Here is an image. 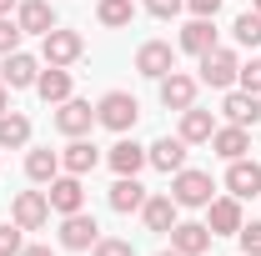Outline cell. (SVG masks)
Instances as JSON below:
<instances>
[{
	"label": "cell",
	"instance_id": "1",
	"mask_svg": "<svg viewBox=\"0 0 261 256\" xmlns=\"http://www.w3.org/2000/svg\"><path fill=\"white\" fill-rule=\"evenodd\" d=\"M96 121H100V126H111V131H130L136 121H141V106H136L130 91H106L100 106H96Z\"/></svg>",
	"mask_w": 261,
	"mask_h": 256
},
{
	"label": "cell",
	"instance_id": "2",
	"mask_svg": "<svg viewBox=\"0 0 261 256\" xmlns=\"http://www.w3.org/2000/svg\"><path fill=\"white\" fill-rule=\"evenodd\" d=\"M171 196H176V206H211V196H216V181H211V171H176V181H171Z\"/></svg>",
	"mask_w": 261,
	"mask_h": 256
},
{
	"label": "cell",
	"instance_id": "3",
	"mask_svg": "<svg viewBox=\"0 0 261 256\" xmlns=\"http://www.w3.org/2000/svg\"><path fill=\"white\" fill-rule=\"evenodd\" d=\"M236 75H241V61H236V50H226V45H211V50L201 56V81H206V86L226 91Z\"/></svg>",
	"mask_w": 261,
	"mask_h": 256
},
{
	"label": "cell",
	"instance_id": "4",
	"mask_svg": "<svg viewBox=\"0 0 261 256\" xmlns=\"http://www.w3.org/2000/svg\"><path fill=\"white\" fill-rule=\"evenodd\" d=\"M100 241V226H96V216H86V211H70L61 221V246L65 251H86V246H96Z\"/></svg>",
	"mask_w": 261,
	"mask_h": 256
},
{
	"label": "cell",
	"instance_id": "5",
	"mask_svg": "<svg viewBox=\"0 0 261 256\" xmlns=\"http://www.w3.org/2000/svg\"><path fill=\"white\" fill-rule=\"evenodd\" d=\"M10 216H15L20 231H40V226L50 221V201H45V191H20L15 206H10Z\"/></svg>",
	"mask_w": 261,
	"mask_h": 256
},
{
	"label": "cell",
	"instance_id": "6",
	"mask_svg": "<svg viewBox=\"0 0 261 256\" xmlns=\"http://www.w3.org/2000/svg\"><path fill=\"white\" fill-rule=\"evenodd\" d=\"M136 70H141V75H151V81H161V75L176 70V50H171L166 40H146V45L136 50Z\"/></svg>",
	"mask_w": 261,
	"mask_h": 256
},
{
	"label": "cell",
	"instance_id": "7",
	"mask_svg": "<svg viewBox=\"0 0 261 256\" xmlns=\"http://www.w3.org/2000/svg\"><path fill=\"white\" fill-rule=\"evenodd\" d=\"M45 201H50V211H61V216H70V211H81L86 206V186H81V176H56L50 181V191H45Z\"/></svg>",
	"mask_w": 261,
	"mask_h": 256
},
{
	"label": "cell",
	"instance_id": "8",
	"mask_svg": "<svg viewBox=\"0 0 261 256\" xmlns=\"http://www.w3.org/2000/svg\"><path fill=\"white\" fill-rule=\"evenodd\" d=\"M0 81H5V91H25V86H35V81H40V65H35V56H25V50H10V56H5V65H0Z\"/></svg>",
	"mask_w": 261,
	"mask_h": 256
},
{
	"label": "cell",
	"instance_id": "9",
	"mask_svg": "<svg viewBox=\"0 0 261 256\" xmlns=\"http://www.w3.org/2000/svg\"><path fill=\"white\" fill-rule=\"evenodd\" d=\"M96 126V111H91V100H61V111H56V131L61 136H86V131Z\"/></svg>",
	"mask_w": 261,
	"mask_h": 256
},
{
	"label": "cell",
	"instance_id": "10",
	"mask_svg": "<svg viewBox=\"0 0 261 256\" xmlns=\"http://www.w3.org/2000/svg\"><path fill=\"white\" fill-rule=\"evenodd\" d=\"M15 25H20L25 35H50V31H56V10H50V0H20Z\"/></svg>",
	"mask_w": 261,
	"mask_h": 256
},
{
	"label": "cell",
	"instance_id": "11",
	"mask_svg": "<svg viewBox=\"0 0 261 256\" xmlns=\"http://www.w3.org/2000/svg\"><path fill=\"white\" fill-rule=\"evenodd\" d=\"M226 186L236 201H251V196H261V166L256 161H231V171H226Z\"/></svg>",
	"mask_w": 261,
	"mask_h": 256
},
{
	"label": "cell",
	"instance_id": "12",
	"mask_svg": "<svg viewBox=\"0 0 261 256\" xmlns=\"http://www.w3.org/2000/svg\"><path fill=\"white\" fill-rule=\"evenodd\" d=\"M81 50H86V40L75 31H56L45 35V65H70V61H81Z\"/></svg>",
	"mask_w": 261,
	"mask_h": 256
},
{
	"label": "cell",
	"instance_id": "13",
	"mask_svg": "<svg viewBox=\"0 0 261 256\" xmlns=\"http://www.w3.org/2000/svg\"><path fill=\"white\" fill-rule=\"evenodd\" d=\"M171 246H176L181 256H206V246H211V226L176 221V226H171Z\"/></svg>",
	"mask_w": 261,
	"mask_h": 256
},
{
	"label": "cell",
	"instance_id": "14",
	"mask_svg": "<svg viewBox=\"0 0 261 256\" xmlns=\"http://www.w3.org/2000/svg\"><path fill=\"white\" fill-rule=\"evenodd\" d=\"M146 161H151L156 171H181V166H186V141H181V136H161L156 146H146Z\"/></svg>",
	"mask_w": 261,
	"mask_h": 256
},
{
	"label": "cell",
	"instance_id": "15",
	"mask_svg": "<svg viewBox=\"0 0 261 256\" xmlns=\"http://www.w3.org/2000/svg\"><path fill=\"white\" fill-rule=\"evenodd\" d=\"M211 236H236V231H241V201H236V196H221V201H216V196H211Z\"/></svg>",
	"mask_w": 261,
	"mask_h": 256
},
{
	"label": "cell",
	"instance_id": "16",
	"mask_svg": "<svg viewBox=\"0 0 261 256\" xmlns=\"http://www.w3.org/2000/svg\"><path fill=\"white\" fill-rule=\"evenodd\" d=\"M161 100L171 106V111H186V106H196V81H191V75H181V70L161 75Z\"/></svg>",
	"mask_w": 261,
	"mask_h": 256
},
{
	"label": "cell",
	"instance_id": "17",
	"mask_svg": "<svg viewBox=\"0 0 261 256\" xmlns=\"http://www.w3.org/2000/svg\"><path fill=\"white\" fill-rule=\"evenodd\" d=\"M146 206V186L136 181V176H116V186H111V211H141Z\"/></svg>",
	"mask_w": 261,
	"mask_h": 256
},
{
	"label": "cell",
	"instance_id": "18",
	"mask_svg": "<svg viewBox=\"0 0 261 256\" xmlns=\"http://www.w3.org/2000/svg\"><path fill=\"white\" fill-rule=\"evenodd\" d=\"M221 111H226L231 126H256V121H261V100L251 96V91H231Z\"/></svg>",
	"mask_w": 261,
	"mask_h": 256
},
{
	"label": "cell",
	"instance_id": "19",
	"mask_svg": "<svg viewBox=\"0 0 261 256\" xmlns=\"http://www.w3.org/2000/svg\"><path fill=\"white\" fill-rule=\"evenodd\" d=\"M211 136H216L211 111H196V106H186V111H181V141H186V146H201V141H211Z\"/></svg>",
	"mask_w": 261,
	"mask_h": 256
},
{
	"label": "cell",
	"instance_id": "20",
	"mask_svg": "<svg viewBox=\"0 0 261 256\" xmlns=\"http://www.w3.org/2000/svg\"><path fill=\"white\" fill-rule=\"evenodd\" d=\"M96 161H100L96 146H91V141H81V136H75V141L61 151V166L70 171V176H91V171H96Z\"/></svg>",
	"mask_w": 261,
	"mask_h": 256
},
{
	"label": "cell",
	"instance_id": "21",
	"mask_svg": "<svg viewBox=\"0 0 261 256\" xmlns=\"http://www.w3.org/2000/svg\"><path fill=\"white\" fill-rule=\"evenodd\" d=\"M35 91H40V100H50V106L70 100V70H65V65H50V70H40Z\"/></svg>",
	"mask_w": 261,
	"mask_h": 256
},
{
	"label": "cell",
	"instance_id": "22",
	"mask_svg": "<svg viewBox=\"0 0 261 256\" xmlns=\"http://www.w3.org/2000/svg\"><path fill=\"white\" fill-rule=\"evenodd\" d=\"M211 146H216V156L221 161H241L246 151H251V136H246V126H226L211 136Z\"/></svg>",
	"mask_w": 261,
	"mask_h": 256
},
{
	"label": "cell",
	"instance_id": "23",
	"mask_svg": "<svg viewBox=\"0 0 261 256\" xmlns=\"http://www.w3.org/2000/svg\"><path fill=\"white\" fill-rule=\"evenodd\" d=\"M25 176H31V181H45V186H50V181L61 176V151H50V146L31 151V156H25Z\"/></svg>",
	"mask_w": 261,
	"mask_h": 256
},
{
	"label": "cell",
	"instance_id": "24",
	"mask_svg": "<svg viewBox=\"0 0 261 256\" xmlns=\"http://www.w3.org/2000/svg\"><path fill=\"white\" fill-rule=\"evenodd\" d=\"M141 216H146L151 231H171V226H176V196H146Z\"/></svg>",
	"mask_w": 261,
	"mask_h": 256
},
{
	"label": "cell",
	"instance_id": "25",
	"mask_svg": "<svg viewBox=\"0 0 261 256\" xmlns=\"http://www.w3.org/2000/svg\"><path fill=\"white\" fill-rule=\"evenodd\" d=\"M146 166V146H136V141H116L111 146V171L116 176H136Z\"/></svg>",
	"mask_w": 261,
	"mask_h": 256
},
{
	"label": "cell",
	"instance_id": "26",
	"mask_svg": "<svg viewBox=\"0 0 261 256\" xmlns=\"http://www.w3.org/2000/svg\"><path fill=\"white\" fill-rule=\"evenodd\" d=\"M211 45H216V31H211V20H201V15H196L191 25L181 31V50H191V56H206Z\"/></svg>",
	"mask_w": 261,
	"mask_h": 256
},
{
	"label": "cell",
	"instance_id": "27",
	"mask_svg": "<svg viewBox=\"0 0 261 256\" xmlns=\"http://www.w3.org/2000/svg\"><path fill=\"white\" fill-rule=\"evenodd\" d=\"M25 141H31V121H25V116H0V146L15 151V146H25Z\"/></svg>",
	"mask_w": 261,
	"mask_h": 256
},
{
	"label": "cell",
	"instance_id": "28",
	"mask_svg": "<svg viewBox=\"0 0 261 256\" xmlns=\"http://www.w3.org/2000/svg\"><path fill=\"white\" fill-rule=\"evenodd\" d=\"M100 25H111V31H116V25H130V15H136V5H130V0H100Z\"/></svg>",
	"mask_w": 261,
	"mask_h": 256
},
{
	"label": "cell",
	"instance_id": "29",
	"mask_svg": "<svg viewBox=\"0 0 261 256\" xmlns=\"http://www.w3.org/2000/svg\"><path fill=\"white\" fill-rule=\"evenodd\" d=\"M236 40H241V45H261V15L256 10L236 15Z\"/></svg>",
	"mask_w": 261,
	"mask_h": 256
},
{
	"label": "cell",
	"instance_id": "30",
	"mask_svg": "<svg viewBox=\"0 0 261 256\" xmlns=\"http://www.w3.org/2000/svg\"><path fill=\"white\" fill-rule=\"evenodd\" d=\"M241 256H261V221H241Z\"/></svg>",
	"mask_w": 261,
	"mask_h": 256
},
{
	"label": "cell",
	"instance_id": "31",
	"mask_svg": "<svg viewBox=\"0 0 261 256\" xmlns=\"http://www.w3.org/2000/svg\"><path fill=\"white\" fill-rule=\"evenodd\" d=\"M20 25H15V20H5V15H0V56H10V50H20Z\"/></svg>",
	"mask_w": 261,
	"mask_h": 256
},
{
	"label": "cell",
	"instance_id": "32",
	"mask_svg": "<svg viewBox=\"0 0 261 256\" xmlns=\"http://www.w3.org/2000/svg\"><path fill=\"white\" fill-rule=\"evenodd\" d=\"M20 246H25V241H20V226L5 221L0 226V256H20Z\"/></svg>",
	"mask_w": 261,
	"mask_h": 256
},
{
	"label": "cell",
	"instance_id": "33",
	"mask_svg": "<svg viewBox=\"0 0 261 256\" xmlns=\"http://www.w3.org/2000/svg\"><path fill=\"white\" fill-rule=\"evenodd\" d=\"M96 256H136V246H130V241H116V236H100Z\"/></svg>",
	"mask_w": 261,
	"mask_h": 256
},
{
	"label": "cell",
	"instance_id": "34",
	"mask_svg": "<svg viewBox=\"0 0 261 256\" xmlns=\"http://www.w3.org/2000/svg\"><path fill=\"white\" fill-rule=\"evenodd\" d=\"M241 91H251V96H261V61H251V65H241Z\"/></svg>",
	"mask_w": 261,
	"mask_h": 256
},
{
	"label": "cell",
	"instance_id": "35",
	"mask_svg": "<svg viewBox=\"0 0 261 256\" xmlns=\"http://www.w3.org/2000/svg\"><path fill=\"white\" fill-rule=\"evenodd\" d=\"M181 5H186V0H146V10H151V15H161V20H171Z\"/></svg>",
	"mask_w": 261,
	"mask_h": 256
},
{
	"label": "cell",
	"instance_id": "36",
	"mask_svg": "<svg viewBox=\"0 0 261 256\" xmlns=\"http://www.w3.org/2000/svg\"><path fill=\"white\" fill-rule=\"evenodd\" d=\"M191 5V15H201V20H216V10H221V0H186Z\"/></svg>",
	"mask_w": 261,
	"mask_h": 256
},
{
	"label": "cell",
	"instance_id": "37",
	"mask_svg": "<svg viewBox=\"0 0 261 256\" xmlns=\"http://www.w3.org/2000/svg\"><path fill=\"white\" fill-rule=\"evenodd\" d=\"M20 256H56L50 246H20Z\"/></svg>",
	"mask_w": 261,
	"mask_h": 256
},
{
	"label": "cell",
	"instance_id": "38",
	"mask_svg": "<svg viewBox=\"0 0 261 256\" xmlns=\"http://www.w3.org/2000/svg\"><path fill=\"white\" fill-rule=\"evenodd\" d=\"M10 111V96H5V81H0V116Z\"/></svg>",
	"mask_w": 261,
	"mask_h": 256
},
{
	"label": "cell",
	"instance_id": "39",
	"mask_svg": "<svg viewBox=\"0 0 261 256\" xmlns=\"http://www.w3.org/2000/svg\"><path fill=\"white\" fill-rule=\"evenodd\" d=\"M10 5H15V0H0V15H10Z\"/></svg>",
	"mask_w": 261,
	"mask_h": 256
},
{
	"label": "cell",
	"instance_id": "40",
	"mask_svg": "<svg viewBox=\"0 0 261 256\" xmlns=\"http://www.w3.org/2000/svg\"><path fill=\"white\" fill-rule=\"evenodd\" d=\"M161 256H181V251H176V246H171V251H161Z\"/></svg>",
	"mask_w": 261,
	"mask_h": 256
},
{
	"label": "cell",
	"instance_id": "41",
	"mask_svg": "<svg viewBox=\"0 0 261 256\" xmlns=\"http://www.w3.org/2000/svg\"><path fill=\"white\" fill-rule=\"evenodd\" d=\"M256 15H261V0H256Z\"/></svg>",
	"mask_w": 261,
	"mask_h": 256
}]
</instances>
